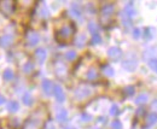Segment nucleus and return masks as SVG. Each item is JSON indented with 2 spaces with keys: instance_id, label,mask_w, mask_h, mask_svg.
<instances>
[{
  "instance_id": "obj_1",
  "label": "nucleus",
  "mask_w": 157,
  "mask_h": 129,
  "mask_svg": "<svg viewBox=\"0 0 157 129\" xmlns=\"http://www.w3.org/2000/svg\"><path fill=\"white\" fill-rule=\"evenodd\" d=\"M74 30H75L74 26H72V24H68V26L62 27L56 33V40L58 42H61V44L70 41L72 38H73V35H74Z\"/></svg>"
},
{
  "instance_id": "obj_2",
  "label": "nucleus",
  "mask_w": 157,
  "mask_h": 129,
  "mask_svg": "<svg viewBox=\"0 0 157 129\" xmlns=\"http://www.w3.org/2000/svg\"><path fill=\"white\" fill-rule=\"evenodd\" d=\"M38 115H39V111H38L35 115H33V116L27 121V123H26V125H24L23 129H38V128L41 125V122H42V120H44V116L38 117Z\"/></svg>"
},
{
  "instance_id": "obj_3",
  "label": "nucleus",
  "mask_w": 157,
  "mask_h": 129,
  "mask_svg": "<svg viewBox=\"0 0 157 129\" xmlns=\"http://www.w3.org/2000/svg\"><path fill=\"white\" fill-rule=\"evenodd\" d=\"M115 12V6L114 4H105L102 6V10H100V20L102 21H109L110 18L112 17Z\"/></svg>"
},
{
  "instance_id": "obj_4",
  "label": "nucleus",
  "mask_w": 157,
  "mask_h": 129,
  "mask_svg": "<svg viewBox=\"0 0 157 129\" xmlns=\"http://www.w3.org/2000/svg\"><path fill=\"white\" fill-rule=\"evenodd\" d=\"M15 4L12 0H0V11L6 16H11L15 12Z\"/></svg>"
},
{
  "instance_id": "obj_5",
  "label": "nucleus",
  "mask_w": 157,
  "mask_h": 129,
  "mask_svg": "<svg viewBox=\"0 0 157 129\" xmlns=\"http://www.w3.org/2000/svg\"><path fill=\"white\" fill-rule=\"evenodd\" d=\"M92 93V90L90 87H87V86H80L76 90H75V98L79 99V100H82L87 97H90Z\"/></svg>"
},
{
  "instance_id": "obj_6",
  "label": "nucleus",
  "mask_w": 157,
  "mask_h": 129,
  "mask_svg": "<svg viewBox=\"0 0 157 129\" xmlns=\"http://www.w3.org/2000/svg\"><path fill=\"white\" fill-rule=\"evenodd\" d=\"M40 40V36L37 31H28L27 35H26V41L28 44V46H35L38 45Z\"/></svg>"
},
{
  "instance_id": "obj_7",
  "label": "nucleus",
  "mask_w": 157,
  "mask_h": 129,
  "mask_svg": "<svg viewBox=\"0 0 157 129\" xmlns=\"http://www.w3.org/2000/svg\"><path fill=\"white\" fill-rule=\"evenodd\" d=\"M53 94H55V98L57 99V101L63 103V101L65 100L64 90H63V88H62L61 86H58V85H56V86L53 87Z\"/></svg>"
},
{
  "instance_id": "obj_8",
  "label": "nucleus",
  "mask_w": 157,
  "mask_h": 129,
  "mask_svg": "<svg viewBox=\"0 0 157 129\" xmlns=\"http://www.w3.org/2000/svg\"><path fill=\"white\" fill-rule=\"evenodd\" d=\"M13 44V36L10 34H5L0 38V46L1 47H10Z\"/></svg>"
},
{
  "instance_id": "obj_9",
  "label": "nucleus",
  "mask_w": 157,
  "mask_h": 129,
  "mask_svg": "<svg viewBox=\"0 0 157 129\" xmlns=\"http://www.w3.org/2000/svg\"><path fill=\"white\" fill-rule=\"evenodd\" d=\"M108 56H109L111 59L117 60V59H120V57L122 56V51H121L118 47H110V48L108 50Z\"/></svg>"
},
{
  "instance_id": "obj_10",
  "label": "nucleus",
  "mask_w": 157,
  "mask_h": 129,
  "mask_svg": "<svg viewBox=\"0 0 157 129\" xmlns=\"http://www.w3.org/2000/svg\"><path fill=\"white\" fill-rule=\"evenodd\" d=\"M46 57H47V53H46V51H45L44 48H38V50L35 51V59H37L40 64H42V63L45 62Z\"/></svg>"
},
{
  "instance_id": "obj_11",
  "label": "nucleus",
  "mask_w": 157,
  "mask_h": 129,
  "mask_svg": "<svg viewBox=\"0 0 157 129\" xmlns=\"http://www.w3.org/2000/svg\"><path fill=\"white\" fill-rule=\"evenodd\" d=\"M53 83H52L50 80H44L42 81V90L45 92V93L48 95V94H51L52 92H53Z\"/></svg>"
},
{
  "instance_id": "obj_12",
  "label": "nucleus",
  "mask_w": 157,
  "mask_h": 129,
  "mask_svg": "<svg viewBox=\"0 0 157 129\" xmlns=\"http://www.w3.org/2000/svg\"><path fill=\"white\" fill-rule=\"evenodd\" d=\"M56 74L58 77H64L66 75V68L64 64L62 63H57L56 64Z\"/></svg>"
},
{
  "instance_id": "obj_13",
  "label": "nucleus",
  "mask_w": 157,
  "mask_h": 129,
  "mask_svg": "<svg viewBox=\"0 0 157 129\" xmlns=\"http://www.w3.org/2000/svg\"><path fill=\"white\" fill-rule=\"evenodd\" d=\"M122 66H123L127 71H134L135 68H137V62H135V59L134 60L127 59V60H125L123 63H122Z\"/></svg>"
},
{
  "instance_id": "obj_14",
  "label": "nucleus",
  "mask_w": 157,
  "mask_h": 129,
  "mask_svg": "<svg viewBox=\"0 0 157 129\" xmlns=\"http://www.w3.org/2000/svg\"><path fill=\"white\" fill-rule=\"evenodd\" d=\"M70 11H72V15H73L74 17H76V18L81 17L82 10H81V6H80V4H79V3H74V4L72 5Z\"/></svg>"
},
{
  "instance_id": "obj_15",
  "label": "nucleus",
  "mask_w": 157,
  "mask_h": 129,
  "mask_svg": "<svg viewBox=\"0 0 157 129\" xmlns=\"http://www.w3.org/2000/svg\"><path fill=\"white\" fill-rule=\"evenodd\" d=\"M156 122H157V114H156V112H151V114H149V115L146 116L145 124H146L148 127H151V125H153Z\"/></svg>"
},
{
  "instance_id": "obj_16",
  "label": "nucleus",
  "mask_w": 157,
  "mask_h": 129,
  "mask_svg": "<svg viewBox=\"0 0 157 129\" xmlns=\"http://www.w3.org/2000/svg\"><path fill=\"white\" fill-rule=\"evenodd\" d=\"M56 118H57V121L61 122V123L65 122V121L68 120V111H66V110H64V109H61L59 111L57 112V115H56Z\"/></svg>"
},
{
  "instance_id": "obj_17",
  "label": "nucleus",
  "mask_w": 157,
  "mask_h": 129,
  "mask_svg": "<svg viewBox=\"0 0 157 129\" xmlns=\"http://www.w3.org/2000/svg\"><path fill=\"white\" fill-rule=\"evenodd\" d=\"M98 77V71L96 68H91L88 71H87V80H90V81H93Z\"/></svg>"
},
{
  "instance_id": "obj_18",
  "label": "nucleus",
  "mask_w": 157,
  "mask_h": 129,
  "mask_svg": "<svg viewBox=\"0 0 157 129\" xmlns=\"http://www.w3.org/2000/svg\"><path fill=\"white\" fill-rule=\"evenodd\" d=\"M86 40H87V39H86V35H85V34H81V35H79L77 38L75 39V45H76L77 47L81 48V47H83V45L86 44Z\"/></svg>"
},
{
  "instance_id": "obj_19",
  "label": "nucleus",
  "mask_w": 157,
  "mask_h": 129,
  "mask_svg": "<svg viewBox=\"0 0 157 129\" xmlns=\"http://www.w3.org/2000/svg\"><path fill=\"white\" fill-rule=\"evenodd\" d=\"M148 99H149L148 94H146V93H142V94H139V95L137 97V99H135V104H138V105L145 104V103L148 101Z\"/></svg>"
},
{
  "instance_id": "obj_20",
  "label": "nucleus",
  "mask_w": 157,
  "mask_h": 129,
  "mask_svg": "<svg viewBox=\"0 0 157 129\" xmlns=\"http://www.w3.org/2000/svg\"><path fill=\"white\" fill-rule=\"evenodd\" d=\"M18 103L17 101H15V100H12V101H9L7 103V110L10 112H16L17 110H18Z\"/></svg>"
},
{
  "instance_id": "obj_21",
  "label": "nucleus",
  "mask_w": 157,
  "mask_h": 129,
  "mask_svg": "<svg viewBox=\"0 0 157 129\" xmlns=\"http://www.w3.org/2000/svg\"><path fill=\"white\" fill-rule=\"evenodd\" d=\"M23 103H24V105H31L33 104V98H31V94L29 93V92H26V93L23 94Z\"/></svg>"
},
{
  "instance_id": "obj_22",
  "label": "nucleus",
  "mask_w": 157,
  "mask_h": 129,
  "mask_svg": "<svg viewBox=\"0 0 157 129\" xmlns=\"http://www.w3.org/2000/svg\"><path fill=\"white\" fill-rule=\"evenodd\" d=\"M3 77H4V80H5V81H11V80L15 77V75H13V71H12V70H10V69L5 70V71H4V75H3Z\"/></svg>"
},
{
  "instance_id": "obj_23",
  "label": "nucleus",
  "mask_w": 157,
  "mask_h": 129,
  "mask_svg": "<svg viewBox=\"0 0 157 129\" xmlns=\"http://www.w3.org/2000/svg\"><path fill=\"white\" fill-rule=\"evenodd\" d=\"M103 72H104V75H107V76H114V69L110 66V65H105V66H103Z\"/></svg>"
},
{
  "instance_id": "obj_24",
  "label": "nucleus",
  "mask_w": 157,
  "mask_h": 129,
  "mask_svg": "<svg viewBox=\"0 0 157 129\" xmlns=\"http://www.w3.org/2000/svg\"><path fill=\"white\" fill-rule=\"evenodd\" d=\"M39 16L41 18H47L48 17V10H47V7L45 5L40 6V9H39Z\"/></svg>"
},
{
  "instance_id": "obj_25",
  "label": "nucleus",
  "mask_w": 157,
  "mask_h": 129,
  "mask_svg": "<svg viewBox=\"0 0 157 129\" xmlns=\"http://www.w3.org/2000/svg\"><path fill=\"white\" fill-rule=\"evenodd\" d=\"M33 70H34V64H33L31 62H28V63H26V64L23 65V71H24L26 74H30Z\"/></svg>"
},
{
  "instance_id": "obj_26",
  "label": "nucleus",
  "mask_w": 157,
  "mask_h": 129,
  "mask_svg": "<svg viewBox=\"0 0 157 129\" xmlns=\"http://www.w3.org/2000/svg\"><path fill=\"white\" fill-rule=\"evenodd\" d=\"M102 42V38H100V35L97 33V34H93L92 35V39H91V44L93 45H98Z\"/></svg>"
},
{
  "instance_id": "obj_27",
  "label": "nucleus",
  "mask_w": 157,
  "mask_h": 129,
  "mask_svg": "<svg viewBox=\"0 0 157 129\" xmlns=\"http://www.w3.org/2000/svg\"><path fill=\"white\" fill-rule=\"evenodd\" d=\"M88 30L92 33V35L93 34H97L98 33V26L94 22H91V23H88Z\"/></svg>"
},
{
  "instance_id": "obj_28",
  "label": "nucleus",
  "mask_w": 157,
  "mask_h": 129,
  "mask_svg": "<svg viewBox=\"0 0 157 129\" xmlns=\"http://www.w3.org/2000/svg\"><path fill=\"white\" fill-rule=\"evenodd\" d=\"M65 58H66L68 60H74V59H76V52H74V51L66 52V53H65Z\"/></svg>"
},
{
  "instance_id": "obj_29",
  "label": "nucleus",
  "mask_w": 157,
  "mask_h": 129,
  "mask_svg": "<svg viewBox=\"0 0 157 129\" xmlns=\"http://www.w3.org/2000/svg\"><path fill=\"white\" fill-rule=\"evenodd\" d=\"M149 66H150L151 70H153L155 72H157V59H156V58L150 59V62H149Z\"/></svg>"
},
{
  "instance_id": "obj_30",
  "label": "nucleus",
  "mask_w": 157,
  "mask_h": 129,
  "mask_svg": "<svg viewBox=\"0 0 157 129\" xmlns=\"http://www.w3.org/2000/svg\"><path fill=\"white\" fill-rule=\"evenodd\" d=\"M134 87L133 86H127L126 88H125V94L126 95H128V97H131V95H133L134 94Z\"/></svg>"
},
{
  "instance_id": "obj_31",
  "label": "nucleus",
  "mask_w": 157,
  "mask_h": 129,
  "mask_svg": "<svg viewBox=\"0 0 157 129\" xmlns=\"http://www.w3.org/2000/svg\"><path fill=\"white\" fill-rule=\"evenodd\" d=\"M118 114H120L118 106H117V105H112L111 109H110V115H111V116H117Z\"/></svg>"
},
{
  "instance_id": "obj_32",
  "label": "nucleus",
  "mask_w": 157,
  "mask_h": 129,
  "mask_svg": "<svg viewBox=\"0 0 157 129\" xmlns=\"http://www.w3.org/2000/svg\"><path fill=\"white\" fill-rule=\"evenodd\" d=\"M152 29H153V28H146V29H145V33H144L145 39H148V40H149V39H151L152 36H153V34H155V33H150Z\"/></svg>"
},
{
  "instance_id": "obj_33",
  "label": "nucleus",
  "mask_w": 157,
  "mask_h": 129,
  "mask_svg": "<svg viewBox=\"0 0 157 129\" xmlns=\"http://www.w3.org/2000/svg\"><path fill=\"white\" fill-rule=\"evenodd\" d=\"M111 127H112V129H122V124H121V122L117 121V120H115V121L111 123Z\"/></svg>"
},
{
  "instance_id": "obj_34",
  "label": "nucleus",
  "mask_w": 157,
  "mask_h": 129,
  "mask_svg": "<svg viewBox=\"0 0 157 129\" xmlns=\"http://www.w3.org/2000/svg\"><path fill=\"white\" fill-rule=\"evenodd\" d=\"M139 36H140V29H139V28H135V29L133 30V38H134V39H138Z\"/></svg>"
},
{
  "instance_id": "obj_35",
  "label": "nucleus",
  "mask_w": 157,
  "mask_h": 129,
  "mask_svg": "<svg viewBox=\"0 0 157 129\" xmlns=\"http://www.w3.org/2000/svg\"><path fill=\"white\" fill-rule=\"evenodd\" d=\"M81 118H82V121H85V122L91 121V116L87 115V114H82V115H81Z\"/></svg>"
},
{
  "instance_id": "obj_36",
  "label": "nucleus",
  "mask_w": 157,
  "mask_h": 129,
  "mask_svg": "<svg viewBox=\"0 0 157 129\" xmlns=\"http://www.w3.org/2000/svg\"><path fill=\"white\" fill-rule=\"evenodd\" d=\"M98 123H107V118L105 117H99L98 118Z\"/></svg>"
},
{
  "instance_id": "obj_37",
  "label": "nucleus",
  "mask_w": 157,
  "mask_h": 129,
  "mask_svg": "<svg viewBox=\"0 0 157 129\" xmlns=\"http://www.w3.org/2000/svg\"><path fill=\"white\" fill-rule=\"evenodd\" d=\"M5 100H6V99H5V97L0 94V105H3V104L5 103Z\"/></svg>"
},
{
  "instance_id": "obj_38",
  "label": "nucleus",
  "mask_w": 157,
  "mask_h": 129,
  "mask_svg": "<svg viewBox=\"0 0 157 129\" xmlns=\"http://www.w3.org/2000/svg\"><path fill=\"white\" fill-rule=\"evenodd\" d=\"M151 106H152V109H153V110H157V100H155V101L152 103V105H151Z\"/></svg>"
},
{
  "instance_id": "obj_39",
  "label": "nucleus",
  "mask_w": 157,
  "mask_h": 129,
  "mask_svg": "<svg viewBox=\"0 0 157 129\" xmlns=\"http://www.w3.org/2000/svg\"><path fill=\"white\" fill-rule=\"evenodd\" d=\"M47 129H55V125L52 124V123H48L47 124Z\"/></svg>"
}]
</instances>
